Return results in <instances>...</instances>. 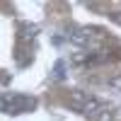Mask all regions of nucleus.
I'll return each mask as SVG.
<instances>
[{
    "label": "nucleus",
    "mask_w": 121,
    "mask_h": 121,
    "mask_svg": "<svg viewBox=\"0 0 121 121\" xmlns=\"http://www.w3.org/2000/svg\"><path fill=\"white\" fill-rule=\"evenodd\" d=\"M0 109L10 112V114L29 112V109H34V99L24 97V95H5V97H0Z\"/></svg>",
    "instance_id": "1"
},
{
    "label": "nucleus",
    "mask_w": 121,
    "mask_h": 121,
    "mask_svg": "<svg viewBox=\"0 0 121 121\" xmlns=\"http://www.w3.org/2000/svg\"><path fill=\"white\" fill-rule=\"evenodd\" d=\"M114 85H116V87H121V78H116V80H114Z\"/></svg>",
    "instance_id": "2"
}]
</instances>
